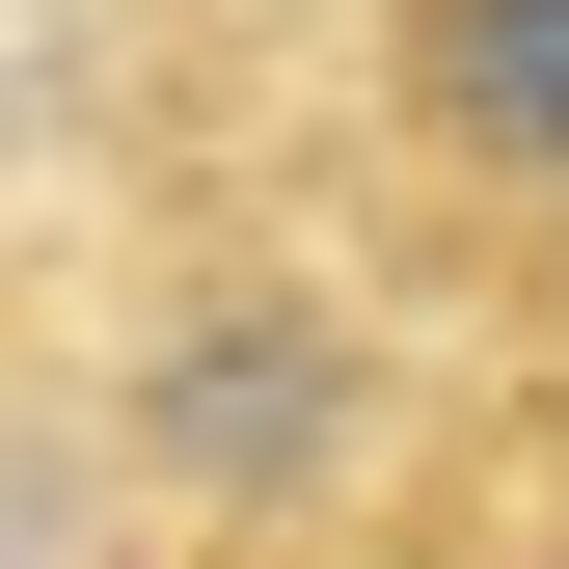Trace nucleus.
Wrapping results in <instances>:
<instances>
[{
    "mask_svg": "<svg viewBox=\"0 0 569 569\" xmlns=\"http://www.w3.org/2000/svg\"><path fill=\"white\" fill-rule=\"evenodd\" d=\"M352 190L435 326L569 380V0H352Z\"/></svg>",
    "mask_w": 569,
    "mask_h": 569,
    "instance_id": "f257e3e1",
    "label": "nucleus"
},
{
    "mask_svg": "<svg viewBox=\"0 0 569 569\" xmlns=\"http://www.w3.org/2000/svg\"><path fill=\"white\" fill-rule=\"evenodd\" d=\"M136 435H163L190 488H244V516H271V488H326V461H352V380H326V326L271 299V326H190L163 380H136Z\"/></svg>",
    "mask_w": 569,
    "mask_h": 569,
    "instance_id": "f03ea898",
    "label": "nucleus"
},
{
    "mask_svg": "<svg viewBox=\"0 0 569 569\" xmlns=\"http://www.w3.org/2000/svg\"><path fill=\"white\" fill-rule=\"evenodd\" d=\"M244 569H271V542H244Z\"/></svg>",
    "mask_w": 569,
    "mask_h": 569,
    "instance_id": "7ed1b4c3",
    "label": "nucleus"
}]
</instances>
